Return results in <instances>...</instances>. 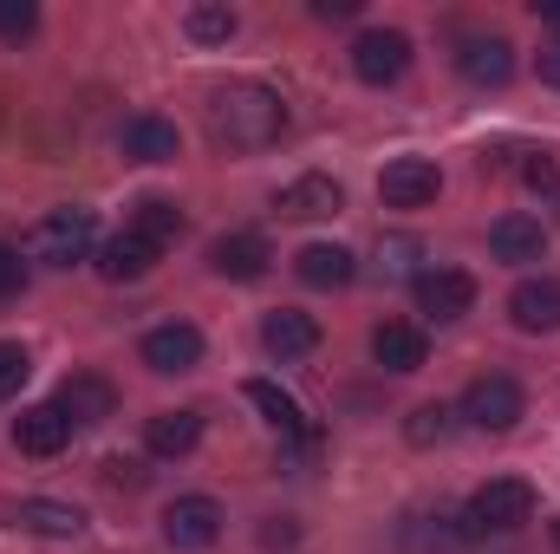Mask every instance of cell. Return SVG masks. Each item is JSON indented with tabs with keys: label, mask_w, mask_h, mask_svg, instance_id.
<instances>
[{
	"label": "cell",
	"mask_w": 560,
	"mask_h": 554,
	"mask_svg": "<svg viewBox=\"0 0 560 554\" xmlns=\"http://www.w3.org/2000/svg\"><path fill=\"white\" fill-rule=\"evenodd\" d=\"M235 7H222V0H196L189 13H183V33L196 39V46H229L235 39Z\"/></svg>",
	"instance_id": "25"
},
{
	"label": "cell",
	"mask_w": 560,
	"mask_h": 554,
	"mask_svg": "<svg viewBox=\"0 0 560 554\" xmlns=\"http://www.w3.org/2000/svg\"><path fill=\"white\" fill-rule=\"evenodd\" d=\"M509 320L522 326V333H555L560 326V280H522L515 293H509Z\"/></svg>",
	"instance_id": "18"
},
{
	"label": "cell",
	"mask_w": 560,
	"mask_h": 554,
	"mask_svg": "<svg viewBox=\"0 0 560 554\" xmlns=\"http://www.w3.org/2000/svg\"><path fill=\"white\" fill-rule=\"evenodd\" d=\"M143 366H150V372H163V379L196 372V366H202V333H196L189 320L150 326V333H143Z\"/></svg>",
	"instance_id": "7"
},
{
	"label": "cell",
	"mask_w": 560,
	"mask_h": 554,
	"mask_svg": "<svg viewBox=\"0 0 560 554\" xmlns=\"http://www.w3.org/2000/svg\"><path fill=\"white\" fill-rule=\"evenodd\" d=\"M535 13H541V20H548V26H560V0H541V7H535Z\"/></svg>",
	"instance_id": "35"
},
{
	"label": "cell",
	"mask_w": 560,
	"mask_h": 554,
	"mask_svg": "<svg viewBox=\"0 0 560 554\" xmlns=\"http://www.w3.org/2000/svg\"><path fill=\"white\" fill-rule=\"evenodd\" d=\"M293 275L306 280V287H352L359 255H352V249H339V242H306V249L293 255Z\"/></svg>",
	"instance_id": "17"
},
{
	"label": "cell",
	"mask_w": 560,
	"mask_h": 554,
	"mask_svg": "<svg viewBox=\"0 0 560 554\" xmlns=\"http://www.w3.org/2000/svg\"><path fill=\"white\" fill-rule=\"evenodd\" d=\"M131 235H143L156 255H163V249H176V242H183V209H176V203H163V196H150V203L131 209Z\"/></svg>",
	"instance_id": "23"
},
{
	"label": "cell",
	"mask_w": 560,
	"mask_h": 554,
	"mask_svg": "<svg viewBox=\"0 0 560 554\" xmlns=\"http://www.w3.org/2000/svg\"><path fill=\"white\" fill-rule=\"evenodd\" d=\"M150 268H156V249H150L143 235H131V229H125V235H112V242L98 249V275H105V280H143Z\"/></svg>",
	"instance_id": "22"
},
{
	"label": "cell",
	"mask_w": 560,
	"mask_h": 554,
	"mask_svg": "<svg viewBox=\"0 0 560 554\" xmlns=\"http://www.w3.org/2000/svg\"><path fill=\"white\" fill-rule=\"evenodd\" d=\"M92 209H52V216H39L33 222V235H26V262H39V268H72V262H85L92 255Z\"/></svg>",
	"instance_id": "3"
},
{
	"label": "cell",
	"mask_w": 560,
	"mask_h": 554,
	"mask_svg": "<svg viewBox=\"0 0 560 554\" xmlns=\"http://www.w3.org/2000/svg\"><path fill=\"white\" fill-rule=\"evenodd\" d=\"M105 470H112V483H125V489H138V483H143V470H138V463H118V457H112Z\"/></svg>",
	"instance_id": "34"
},
{
	"label": "cell",
	"mask_w": 560,
	"mask_h": 554,
	"mask_svg": "<svg viewBox=\"0 0 560 554\" xmlns=\"http://www.w3.org/2000/svg\"><path fill=\"white\" fill-rule=\"evenodd\" d=\"M555 542H560V522H555Z\"/></svg>",
	"instance_id": "36"
},
{
	"label": "cell",
	"mask_w": 560,
	"mask_h": 554,
	"mask_svg": "<svg viewBox=\"0 0 560 554\" xmlns=\"http://www.w3.org/2000/svg\"><path fill=\"white\" fill-rule=\"evenodd\" d=\"M522 183H528L535 196H548V203H555V209H560V163H555V157H548V150H535V157L522 163Z\"/></svg>",
	"instance_id": "28"
},
{
	"label": "cell",
	"mask_w": 560,
	"mask_h": 554,
	"mask_svg": "<svg viewBox=\"0 0 560 554\" xmlns=\"http://www.w3.org/2000/svg\"><path fill=\"white\" fill-rule=\"evenodd\" d=\"M52 405L72 417V430H79V424H105V417L118 412V392H112V379H98V372H72Z\"/></svg>",
	"instance_id": "16"
},
{
	"label": "cell",
	"mask_w": 560,
	"mask_h": 554,
	"mask_svg": "<svg viewBox=\"0 0 560 554\" xmlns=\"http://www.w3.org/2000/svg\"><path fill=\"white\" fill-rule=\"evenodd\" d=\"M118 150L131 157V163H176V125L170 118H156V112H138V118H125V131H118Z\"/></svg>",
	"instance_id": "12"
},
{
	"label": "cell",
	"mask_w": 560,
	"mask_h": 554,
	"mask_svg": "<svg viewBox=\"0 0 560 554\" xmlns=\"http://www.w3.org/2000/svg\"><path fill=\"white\" fill-rule=\"evenodd\" d=\"M456 72H463L469 85H509V72H515V46H509L502 33H476V39H463Z\"/></svg>",
	"instance_id": "13"
},
{
	"label": "cell",
	"mask_w": 560,
	"mask_h": 554,
	"mask_svg": "<svg viewBox=\"0 0 560 554\" xmlns=\"http://www.w3.org/2000/svg\"><path fill=\"white\" fill-rule=\"evenodd\" d=\"M405 66H411V39H405L398 26H372V33L352 39V72H359L365 85H398Z\"/></svg>",
	"instance_id": "5"
},
{
	"label": "cell",
	"mask_w": 560,
	"mask_h": 554,
	"mask_svg": "<svg viewBox=\"0 0 560 554\" xmlns=\"http://www.w3.org/2000/svg\"><path fill=\"white\" fill-rule=\"evenodd\" d=\"M20 529H33V535H59V542H72V535L85 529V516H79L72 503H20Z\"/></svg>",
	"instance_id": "26"
},
{
	"label": "cell",
	"mask_w": 560,
	"mask_h": 554,
	"mask_svg": "<svg viewBox=\"0 0 560 554\" xmlns=\"http://www.w3.org/2000/svg\"><path fill=\"white\" fill-rule=\"evenodd\" d=\"M26 372H33L26 346H20V339H0V399H13V392L26 385Z\"/></svg>",
	"instance_id": "29"
},
{
	"label": "cell",
	"mask_w": 560,
	"mask_h": 554,
	"mask_svg": "<svg viewBox=\"0 0 560 554\" xmlns=\"http://www.w3.org/2000/svg\"><path fill=\"white\" fill-rule=\"evenodd\" d=\"M450 424H456L450 405H418L411 424H405V437H411V443H443V437H450Z\"/></svg>",
	"instance_id": "27"
},
{
	"label": "cell",
	"mask_w": 560,
	"mask_h": 554,
	"mask_svg": "<svg viewBox=\"0 0 560 554\" xmlns=\"http://www.w3.org/2000/svg\"><path fill=\"white\" fill-rule=\"evenodd\" d=\"M143 443L150 457H189L202 443V412H156L143 424Z\"/></svg>",
	"instance_id": "21"
},
{
	"label": "cell",
	"mask_w": 560,
	"mask_h": 554,
	"mask_svg": "<svg viewBox=\"0 0 560 554\" xmlns=\"http://www.w3.org/2000/svg\"><path fill=\"white\" fill-rule=\"evenodd\" d=\"M275 209L287 216V222H326V216H339V209H346V189H339L332 176H319V170H313V176H293V183L280 189Z\"/></svg>",
	"instance_id": "10"
},
{
	"label": "cell",
	"mask_w": 560,
	"mask_h": 554,
	"mask_svg": "<svg viewBox=\"0 0 560 554\" xmlns=\"http://www.w3.org/2000/svg\"><path fill=\"white\" fill-rule=\"evenodd\" d=\"M39 26V7L33 0H0V39H26Z\"/></svg>",
	"instance_id": "30"
},
{
	"label": "cell",
	"mask_w": 560,
	"mask_h": 554,
	"mask_svg": "<svg viewBox=\"0 0 560 554\" xmlns=\"http://www.w3.org/2000/svg\"><path fill=\"white\" fill-rule=\"evenodd\" d=\"M411 293H418V313L436 320V326H450V320H463L476 307V280L463 275V268H423L411 280Z\"/></svg>",
	"instance_id": "6"
},
{
	"label": "cell",
	"mask_w": 560,
	"mask_h": 554,
	"mask_svg": "<svg viewBox=\"0 0 560 554\" xmlns=\"http://www.w3.org/2000/svg\"><path fill=\"white\" fill-rule=\"evenodd\" d=\"M248 405L268 417L280 437H306V412H300V399H287L280 385H268V379H248Z\"/></svg>",
	"instance_id": "24"
},
{
	"label": "cell",
	"mask_w": 560,
	"mask_h": 554,
	"mask_svg": "<svg viewBox=\"0 0 560 554\" xmlns=\"http://www.w3.org/2000/svg\"><path fill=\"white\" fill-rule=\"evenodd\" d=\"M313 13H319V20H352L359 0H313Z\"/></svg>",
	"instance_id": "33"
},
{
	"label": "cell",
	"mask_w": 560,
	"mask_h": 554,
	"mask_svg": "<svg viewBox=\"0 0 560 554\" xmlns=\"http://www.w3.org/2000/svg\"><path fill=\"white\" fill-rule=\"evenodd\" d=\"M222 535V503L215 496H176L163 509V542L170 549H209Z\"/></svg>",
	"instance_id": "8"
},
{
	"label": "cell",
	"mask_w": 560,
	"mask_h": 554,
	"mask_svg": "<svg viewBox=\"0 0 560 554\" xmlns=\"http://www.w3.org/2000/svg\"><path fill=\"white\" fill-rule=\"evenodd\" d=\"M463 417H469L476 430H515V424L528 417V392H522L509 372H482V379L463 392Z\"/></svg>",
	"instance_id": "4"
},
{
	"label": "cell",
	"mask_w": 560,
	"mask_h": 554,
	"mask_svg": "<svg viewBox=\"0 0 560 554\" xmlns=\"http://www.w3.org/2000/svg\"><path fill=\"white\" fill-rule=\"evenodd\" d=\"M209 125L229 150H268V143L287 131V105H280L275 85H255V79H235L215 92L209 105Z\"/></svg>",
	"instance_id": "1"
},
{
	"label": "cell",
	"mask_w": 560,
	"mask_h": 554,
	"mask_svg": "<svg viewBox=\"0 0 560 554\" xmlns=\"http://www.w3.org/2000/svg\"><path fill=\"white\" fill-rule=\"evenodd\" d=\"M20 287H26V262H20L13 242H0V300H13Z\"/></svg>",
	"instance_id": "31"
},
{
	"label": "cell",
	"mask_w": 560,
	"mask_h": 554,
	"mask_svg": "<svg viewBox=\"0 0 560 554\" xmlns=\"http://www.w3.org/2000/svg\"><path fill=\"white\" fill-rule=\"evenodd\" d=\"M535 72H541V85H560V39H548V46H541Z\"/></svg>",
	"instance_id": "32"
},
{
	"label": "cell",
	"mask_w": 560,
	"mask_h": 554,
	"mask_svg": "<svg viewBox=\"0 0 560 554\" xmlns=\"http://www.w3.org/2000/svg\"><path fill=\"white\" fill-rule=\"evenodd\" d=\"M522 522H535V483H522V476H489L463 509L469 535H509Z\"/></svg>",
	"instance_id": "2"
},
{
	"label": "cell",
	"mask_w": 560,
	"mask_h": 554,
	"mask_svg": "<svg viewBox=\"0 0 560 554\" xmlns=\"http://www.w3.org/2000/svg\"><path fill=\"white\" fill-rule=\"evenodd\" d=\"M66 437H72V417L59 412V405H26V412L13 417V450L20 457H59Z\"/></svg>",
	"instance_id": "11"
},
{
	"label": "cell",
	"mask_w": 560,
	"mask_h": 554,
	"mask_svg": "<svg viewBox=\"0 0 560 554\" xmlns=\"http://www.w3.org/2000/svg\"><path fill=\"white\" fill-rule=\"evenodd\" d=\"M261 346L275 353V359H306L313 346H319V320L313 313H293V307H280L261 320Z\"/></svg>",
	"instance_id": "19"
},
{
	"label": "cell",
	"mask_w": 560,
	"mask_h": 554,
	"mask_svg": "<svg viewBox=\"0 0 560 554\" xmlns=\"http://www.w3.org/2000/svg\"><path fill=\"white\" fill-rule=\"evenodd\" d=\"M436 189H443V176H436L430 157H392L385 176H378L385 209H423V203H436Z\"/></svg>",
	"instance_id": "9"
},
{
	"label": "cell",
	"mask_w": 560,
	"mask_h": 554,
	"mask_svg": "<svg viewBox=\"0 0 560 554\" xmlns=\"http://www.w3.org/2000/svg\"><path fill=\"white\" fill-rule=\"evenodd\" d=\"M372 359L385 372H418L423 359H430V339H423V326H411V320H378L372 326Z\"/></svg>",
	"instance_id": "15"
},
{
	"label": "cell",
	"mask_w": 560,
	"mask_h": 554,
	"mask_svg": "<svg viewBox=\"0 0 560 554\" xmlns=\"http://www.w3.org/2000/svg\"><path fill=\"white\" fill-rule=\"evenodd\" d=\"M489 249H495V262H541L548 255V229L535 216H502L489 229Z\"/></svg>",
	"instance_id": "20"
},
{
	"label": "cell",
	"mask_w": 560,
	"mask_h": 554,
	"mask_svg": "<svg viewBox=\"0 0 560 554\" xmlns=\"http://www.w3.org/2000/svg\"><path fill=\"white\" fill-rule=\"evenodd\" d=\"M268 262H275V249H268V235H255V229L222 235V242L209 249V268H215L222 280H261L268 275Z\"/></svg>",
	"instance_id": "14"
}]
</instances>
